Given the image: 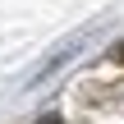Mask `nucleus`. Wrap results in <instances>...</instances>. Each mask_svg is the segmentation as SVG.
<instances>
[{
	"instance_id": "2",
	"label": "nucleus",
	"mask_w": 124,
	"mask_h": 124,
	"mask_svg": "<svg viewBox=\"0 0 124 124\" xmlns=\"http://www.w3.org/2000/svg\"><path fill=\"white\" fill-rule=\"evenodd\" d=\"M120 60H124V46H120Z\"/></svg>"
},
{
	"instance_id": "1",
	"label": "nucleus",
	"mask_w": 124,
	"mask_h": 124,
	"mask_svg": "<svg viewBox=\"0 0 124 124\" xmlns=\"http://www.w3.org/2000/svg\"><path fill=\"white\" fill-rule=\"evenodd\" d=\"M41 124H64V120H55V115H51V120H41Z\"/></svg>"
}]
</instances>
